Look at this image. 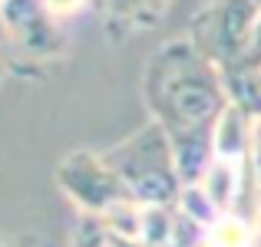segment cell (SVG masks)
Listing matches in <instances>:
<instances>
[{
    "mask_svg": "<svg viewBox=\"0 0 261 247\" xmlns=\"http://www.w3.org/2000/svg\"><path fill=\"white\" fill-rule=\"evenodd\" d=\"M142 99L155 126L175 148L185 188H198L215 162V139L231 96L222 73L185 40H169L149 56L142 73Z\"/></svg>",
    "mask_w": 261,
    "mask_h": 247,
    "instance_id": "cell-1",
    "label": "cell"
},
{
    "mask_svg": "<svg viewBox=\"0 0 261 247\" xmlns=\"http://www.w3.org/2000/svg\"><path fill=\"white\" fill-rule=\"evenodd\" d=\"M102 159L122 178V184L133 191L139 208H169L185 191L175 148L169 135L162 132V126H155L152 119L139 132L126 135L119 145L106 148Z\"/></svg>",
    "mask_w": 261,
    "mask_h": 247,
    "instance_id": "cell-2",
    "label": "cell"
},
{
    "mask_svg": "<svg viewBox=\"0 0 261 247\" xmlns=\"http://www.w3.org/2000/svg\"><path fill=\"white\" fill-rule=\"evenodd\" d=\"M258 13L261 7L255 0H215L192 20L189 40L222 73V79L261 73L251 63V30H255Z\"/></svg>",
    "mask_w": 261,
    "mask_h": 247,
    "instance_id": "cell-3",
    "label": "cell"
},
{
    "mask_svg": "<svg viewBox=\"0 0 261 247\" xmlns=\"http://www.w3.org/2000/svg\"><path fill=\"white\" fill-rule=\"evenodd\" d=\"M57 184L86 218H99L109 228H116L119 218L139 221L146 211L136 204L133 191L122 184V178L106 165L102 152H89V148L70 152L57 165Z\"/></svg>",
    "mask_w": 261,
    "mask_h": 247,
    "instance_id": "cell-4",
    "label": "cell"
},
{
    "mask_svg": "<svg viewBox=\"0 0 261 247\" xmlns=\"http://www.w3.org/2000/svg\"><path fill=\"white\" fill-rule=\"evenodd\" d=\"M0 17L10 33L17 76H46L66 56L70 40L50 0H0Z\"/></svg>",
    "mask_w": 261,
    "mask_h": 247,
    "instance_id": "cell-5",
    "label": "cell"
},
{
    "mask_svg": "<svg viewBox=\"0 0 261 247\" xmlns=\"http://www.w3.org/2000/svg\"><path fill=\"white\" fill-rule=\"evenodd\" d=\"M106 40L122 43L136 33H149L162 23L169 0H99Z\"/></svg>",
    "mask_w": 261,
    "mask_h": 247,
    "instance_id": "cell-6",
    "label": "cell"
},
{
    "mask_svg": "<svg viewBox=\"0 0 261 247\" xmlns=\"http://www.w3.org/2000/svg\"><path fill=\"white\" fill-rule=\"evenodd\" d=\"M10 73H13V50H10V33L4 26V17H0V86Z\"/></svg>",
    "mask_w": 261,
    "mask_h": 247,
    "instance_id": "cell-7",
    "label": "cell"
},
{
    "mask_svg": "<svg viewBox=\"0 0 261 247\" xmlns=\"http://www.w3.org/2000/svg\"><path fill=\"white\" fill-rule=\"evenodd\" d=\"M0 247H50V244L37 234H30V237H4L0 234Z\"/></svg>",
    "mask_w": 261,
    "mask_h": 247,
    "instance_id": "cell-8",
    "label": "cell"
},
{
    "mask_svg": "<svg viewBox=\"0 0 261 247\" xmlns=\"http://www.w3.org/2000/svg\"><path fill=\"white\" fill-rule=\"evenodd\" d=\"M251 63L261 70V13L255 20V30H251Z\"/></svg>",
    "mask_w": 261,
    "mask_h": 247,
    "instance_id": "cell-9",
    "label": "cell"
},
{
    "mask_svg": "<svg viewBox=\"0 0 261 247\" xmlns=\"http://www.w3.org/2000/svg\"><path fill=\"white\" fill-rule=\"evenodd\" d=\"M258 171H261V148H258Z\"/></svg>",
    "mask_w": 261,
    "mask_h": 247,
    "instance_id": "cell-10",
    "label": "cell"
},
{
    "mask_svg": "<svg viewBox=\"0 0 261 247\" xmlns=\"http://www.w3.org/2000/svg\"><path fill=\"white\" fill-rule=\"evenodd\" d=\"M251 247H261V241H255V244H251Z\"/></svg>",
    "mask_w": 261,
    "mask_h": 247,
    "instance_id": "cell-11",
    "label": "cell"
},
{
    "mask_svg": "<svg viewBox=\"0 0 261 247\" xmlns=\"http://www.w3.org/2000/svg\"><path fill=\"white\" fill-rule=\"evenodd\" d=\"M255 4H258V7H261V0H255Z\"/></svg>",
    "mask_w": 261,
    "mask_h": 247,
    "instance_id": "cell-12",
    "label": "cell"
}]
</instances>
